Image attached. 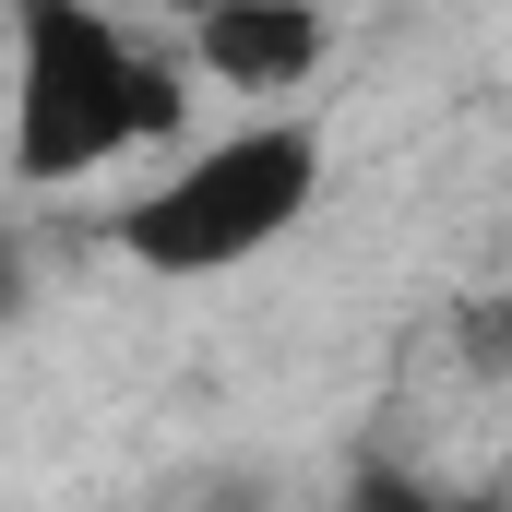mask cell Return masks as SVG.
<instances>
[{
  "mask_svg": "<svg viewBox=\"0 0 512 512\" xmlns=\"http://www.w3.org/2000/svg\"><path fill=\"white\" fill-rule=\"evenodd\" d=\"M12 48H24V108H12L24 179H84V167H108L179 120V84L120 24H96V0H24Z\"/></svg>",
  "mask_w": 512,
  "mask_h": 512,
  "instance_id": "1",
  "label": "cell"
},
{
  "mask_svg": "<svg viewBox=\"0 0 512 512\" xmlns=\"http://www.w3.org/2000/svg\"><path fill=\"white\" fill-rule=\"evenodd\" d=\"M310 179H322V143H310L298 120L227 131V143H203L167 191H143V203L120 215V251L155 262V274H215V262H251L262 239H286V227H298Z\"/></svg>",
  "mask_w": 512,
  "mask_h": 512,
  "instance_id": "2",
  "label": "cell"
},
{
  "mask_svg": "<svg viewBox=\"0 0 512 512\" xmlns=\"http://www.w3.org/2000/svg\"><path fill=\"white\" fill-rule=\"evenodd\" d=\"M191 48H203L215 84H262V96H286V84L322 60V12H310V0H227V12L191 24Z\"/></svg>",
  "mask_w": 512,
  "mask_h": 512,
  "instance_id": "3",
  "label": "cell"
},
{
  "mask_svg": "<svg viewBox=\"0 0 512 512\" xmlns=\"http://www.w3.org/2000/svg\"><path fill=\"white\" fill-rule=\"evenodd\" d=\"M453 346H465V370H477V382H512V286H477V298H465Z\"/></svg>",
  "mask_w": 512,
  "mask_h": 512,
  "instance_id": "4",
  "label": "cell"
},
{
  "mask_svg": "<svg viewBox=\"0 0 512 512\" xmlns=\"http://www.w3.org/2000/svg\"><path fill=\"white\" fill-rule=\"evenodd\" d=\"M358 512H501V501H417V489L382 477V489H358Z\"/></svg>",
  "mask_w": 512,
  "mask_h": 512,
  "instance_id": "5",
  "label": "cell"
},
{
  "mask_svg": "<svg viewBox=\"0 0 512 512\" xmlns=\"http://www.w3.org/2000/svg\"><path fill=\"white\" fill-rule=\"evenodd\" d=\"M167 12H191V24H203V12H227V0H167Z\"/></svg>",
  "mask_w": 512,
  "mask_h": 512,
  "instance_id": "6",
  "label": "cell"
}]
</instances>
